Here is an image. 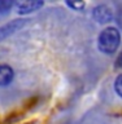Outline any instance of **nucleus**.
Returning <instances> with one entry per match:
<instances>
[{
	"label": "nucleus",
	"mask_w": 122,
	"mask_h": 124,
	"mask_svg": "<svg viewBox=\"0 0 122 124\" xmlns=\"http://www.w3.org/2000/svg\"><path fill=\"white\" fill-rule=\"evenodd\" d=\"M118 62H120L118 66H121V67H122V56H121V58H120V61H118Z\"/></svg>",
	"instance_id": "8"
},
{
	"label": "nucleus",
	"mask_w": 122,
	"mask_h": 124,
	"mask_svg": "<svg viewBox=\"0 0 122 124\" xmlns=\"http://www.w3.org/2000/svg\"><path fill=\"white\" fill-rule=\"evenodd\" d=\"M95 18L97 19L99 22H108L111 19L112 14H111V10L108 9L107 7L101 5V7H97L95 9Z\"/></svg>",
	"instance_id": "4"
},
{
	"label": "nucleus",
	"mask_w": 122,
	"mask_h": 124,
	"mask_svg": "<svg viewBox=\"0 0 122 124\" xmlns=\"http://www.w3.org/2000/svg\"><path fill=\"white\" fill-rule=\"evenodd\" d=\"M114 89L117 92V94L120 97H122V74L116 79V83H114Z\"/></svg>",
	"instance_id": "6"
},
{
	"label": "nucleus",
	"mask_w": 122,
	"mask_h": 124,
	"mask_svg": "<svg viewBox=\"0 0 122 124\" xmlns=\"http://www.w3.org/2000/svg\"><path fill=\"white\" fill-rule=\"evenodd\" d=\"M13 70L8 65H0V85L9 84L13 79Z\"/></svg>",
	"instance_id": "3"
},
{
	"label": "nucleus",
	"mask_w": 122,
	"mask_h": 124,
	"mask_svg": "<svg viewBox=\"0 0 122 124\" xmlns=\"http://www.w3.org/2000/svg\"><path fill=\"white\" fill-rule=\"evenodd\" d=\"M68 5L69 7H72V8H74V9H78V10H79V9H82V8H83L84 7V3H75V1H73V3H68Z\"/></svg>",
	"instance_id": "7"
},
{
	"label": "nucleus",
	"mask_w": 122,
	"mask_h": 124,
	"mask_svg": "<svg viewBox=\"0 0 122 124\" xmlns=\"http://www.w3.org/2000/svg\"><path fill=\"white\" fill-rule=\"evenodd\" d=\"M13 5L14 3L10 0H0V13H7L8 10H10Z\"/></svg>",
	"instance_id": "5"
},
{
	"label": "nucleus",
	"mask_w": 122,
	"mask_h": 124,
	"mask_svg": "<svg viewBox=\"0 0 122 124\" xmlns=\"http://www.w3.org/2000/svg\"><path fill=\"white\" fill-rule=\"evenodd\" d=\"M121 43L120 31L114 27H108L99 35V48L101 52L112 54L116 52Z\"/></svg>",
	"instance_id": "1"
},
{
	"label": "nucleus",
	"mask_w": 122,
	"mask_h": 124,
	"mask_svg": "<svg viewBox=\"0 0 122 124\" xmlns=\"http://www.w3.org/2000/svg\"><path fill=\"white\" fill-rule=\"evenodd\" d=\"M42 5H43V3L37 1V0H23V1L16 3L18 13H21V14H26V13H30V12H34L38 8H40Z\"/></svg>",
	"instance_id": "2"
}]
</instances>
